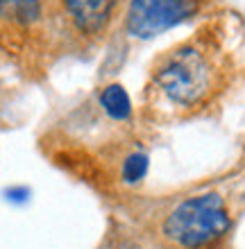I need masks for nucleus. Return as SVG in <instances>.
Returning a JSON list of instances; mask_svg holds the SVG:
<instances>
[{
	"instance_id": "obj_3",
	"label": "nucleus",
	"mask_w": 245,
	"mask_h": 249,
	"mask_svg": "<svg viewBox=\"0 0 245 249\" xmlns=\"http://www.w3.org/2000/svg\"><path fill=\"white\" fill-rule=\"evenodd\" d=\"M216 5L218 0H127L118 32L130 41H150L205 16Z\"/></svg>"
},
{
	"instance_id": "obj_2",
	"label": "nucleus",
	"mask_w": 245,
	"mask_h": 249,
	"mask_svg": "<svg viewBox=\"0 0 245 249\" xmlns=\"http://www.w3.org/2000/svg\"><path fill=\"white\" fill-rule=\"evenodd\" d=\"M239 186L202 188L175 197L157 213L152 233L164 249H220L239 220Z\"/></svg>"
},
{
	"instance_id": "obj_1",
	"label": "nucleus",
	"mask_w": 245,
	"mask_h": 249,
	"mask_svg": "<svg viewBox=\"0 0 245 249\" xmlns=\"http://www.w3.org/2000/svg\"><path fill=\"white\" fill-rule=\"evenodd\" d=\"M241 32L234 18L211 16L161 50L148 68L139 116L148 127L209 118L239 82Z\"/></svg>"
},
{
	"instance_id": "obj_4",
	"label": "nucleus",
	"mask_w": 245,
	"mask_h": 249,
	"mask_svg": "<svg viewBox=\"0 0 245 249\" xmlns=\"http://www.w3.org/2000/svg\"><path fill=\"white\" fill-rule=\"evenodd\" d=\"M68 50L86 54L120 27L127 0H57Z\"/></svg>"
}]
</instances>
